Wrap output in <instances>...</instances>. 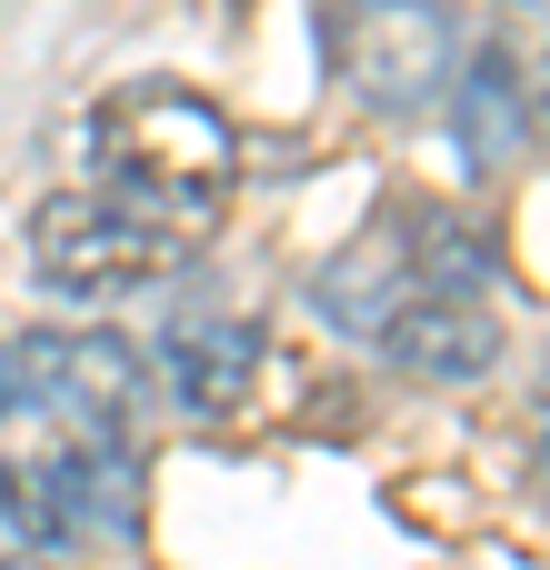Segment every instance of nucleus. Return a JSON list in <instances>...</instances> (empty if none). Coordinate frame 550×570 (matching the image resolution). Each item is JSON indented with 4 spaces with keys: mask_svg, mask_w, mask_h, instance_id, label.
I'll return each mask as SVG.
<instances>
[{
    "mask_svg": "<svg viewBox=\"0 0 550 570\" xmlns=\"http://www.w3.org/2000/svg\"><path fill=\"white\" fill-rule=\"evenodd\" d=\"M90 170L120 210L200 240L220 210H230V180H240V130L220 100H200L190 80H130L90 110Z\"/></svg>",
    "mask_w": 550,
    "mask_h": 570,
    "instance_id": "1",
    "label": "nucleus"
},
{
    "mask_svg": "<svg viewBox=\"0 0 550 570\" xmlns=\"http://www.w3.org/2000/svg\"><path fill=\"white\" fill-rule=\"evenodd\" d=\"M481 281H491V240H481L461 210H441V200H391L351 250H331V261L311 271V311H321L331 331L371 341L411 291H481Z\"/></svg>",
    "mask_w": 550,
    "mask_h": 570,
    "instance_id": "2",
    "label": "nucleus"
},
{
    "mask_svg": "<svg viewBox=\"0 0 550 570\" xmlns=\"http://www.w3.org/2000/svg\"><path fill=\"white\" fill-rule=\"evenodd\" d=\"M190 261L180 230L120 210L110 190H50L30 210V281L50 301H120V291H150Z\"/></svg>",
    "mask_w": 550,
    "mask_h": 570,
    "instance_id": "3",
    "label": "nucleus"
},
{
    "mask_svg": "<svg viewBox=\"0 0 550 570\" xmlns=\"http://www.w3.org/2000/svg\"><path fill=\"white\" fill-rule=\"evenodd\" d=\"M140 351L110 331H30L0 341V421H70V431H130Z\"/></svg>",
    "mask_w": 550,
    "mask_h": 570,
    "instance_id": "4",
    "label": "nucleus"
},
{
    "mask_svg": "<svg viewBox=\"0 0 550 570\" xmlns=\"http://www.w3.org/2000/svg\"><path fill=\"white\" fill-rule=\"evenodd\" d=\"M451 60H461V30H451L441 0H351L341 10V80L381 120L431 110L441 80H451Z\"/></svg>",
    "mask_w": 550,
    "mask_h": 570,
    "instance_id": "5",
    "label": "nucleus"
},
{
    "mask_svg": "<svg viewBox=\"0 0 550 570\" xmlns=\"http://www.w3.org/2000/svg\"><path fill=\"white\" fill-rule=\"evenodd\" d=\"M441 110H451V140H461V160H471L481 180L521 170L531 140H541V90H531V60H521L511 40H481L471 60H451Z\"/></svg>",
    "mask_w": 550,
    "mask_h": 570,
    "instance_id": "6",
    "label": "nucleus"
},
{
    "mask_svg": "<svg viewBox=\"0 0 550 570\" xmlns=\"http://www.w3.org/2000/svg\"><path fill=\"white\" fill-rule=\"evenodd\" d=\"M371 341L401 381H481L501 361V311L481 291H411Z\"/></svg>",
    "mask_w": 550,
    "mask_h": 570,
    "instance_id": "7",
    "label": "nucleus"
},
{
    "mask_svg": "<svg viewBox=\"0 0 550 570\" xmlns=\"http://www.w3.org/2000/svg\"><path fill=\"white\" fill-rule=\"evenodd\" d=\"M160 381L190 421H230L251 391H261V321L240 311H190L160 331Z\"/></svg>",
    "mask_w": 550,
    "mask_h": 570,
    "instance_id": "8",
    "label": "nucleus"
},
{
    "mask_svg": "<svg viewBox=\"0 0 550 570\" xmlns=\"http://www.w3.org/2000/svg\"><path fill=\"white\" fill-rule=\"evenodd\" d=\"M511 10H521V20H541V0H511Z\"/></svg>",
    "mask_w": 550,
    "mask_h": 570,
    "instance_id": "9",
    "label": "nucleus"
},
{
    "mask_svg": "<svg viewBox=\"0 0 550 570\" xmlns=\"http://www.w3.org/2000/svg\"><path fill=\"white\" fill-rule=\"evenodd\" d=\"M0 570H50V561H0Z\"/></svg>",
    "mask_w": 550,
    "mask_h": 570,
    "instance_id": "10",
    "label": "nucleus"
}]
</instances>
